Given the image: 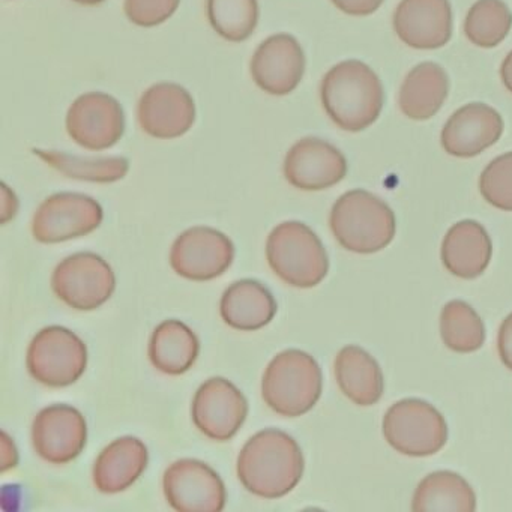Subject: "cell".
Wrapping results in <instances>:
<instances>
[{"instance_id": "cell-1", "label": "cell", "mask_w": 512, "mask_h": 512, "mask_svg": "<svg viewBox=\"0 0 512 512\" xmlns=\"http://www.w3.org/2000/svg\"><path fill=\"white\" fill-rule=\"evenodd\" d=\"M304 455L290 434L275 428L254 434L238 457V478L254 496L278 499L301 481Z\"/></svg>"}, {"instance_id": "cell-2", "label": "cell", "mask_w": 512, "mask_h": 512, "mask_svg": "<svg viewBox=\"0 0 512 512\" xmlns=\"http://www.w3.org/2000/svg\"><path fill=\"white\" fill-rule=\"evenodd\" d=\"M320 98L326 115L347 133L367 130L382 113V83L361 61H344L332 67L323 77Z\"/></svg>"}, {"instance_id": "cell-3", "label": "cell", "mask_w": 512, "mask_h": 512, "mask_svg": "<svg viewBox=\"0 0 512 512\" xmlns=\"http://www.w3.org/2000/svg\"><path fill=\"white\" fill-rule=\"evenodd\" d=\"M329 226L341 247L358 254L382 251L397 229L392 209L365 190L343 194L332 206Z\"/></svg>"}, {"instance_id": "cell-4", "label": "cell", "mask_w": 512, "mask_h": 512, "mask_svg": "<svg viewBox=\"0 0 512 512\" xmlns=\"http://www.w3.org/2000/svg\"><path fill=\"white\" fill-rule=\"evenodd\" d=\"M322 370L310 353H278L263 374L262 397L278 415L298 418L310 412L322 395Z\"/></svg>"}, {"instance_id": "cell-5", "label": "cell", "mask_w": 512, "mask_h": 512, "mask_svg": "<svg viewBox=\"0 0 512 512\" xmlns=\"http://www.w3.org/2000/svg\"><path fill=\"white\" fill-rule=\"evenodd\" d=\"M266 259L280 280L299 289L316 287L329 271L322 241L299 221H286L272 230L266 241Z\"/></svg>"}, {"instance_id": "cell-6", "label": "cell", "mask_w": 512, "mask_h": 512, "mask_svg": "<svg viewBox=\"0 0 512 512\" xmlns=\"http://www.w3.org/2000/svg\"><path fill=\"white\" fill-rule=\"evenodd\" d=\"M383 434L395 451L409 457H428L448 440L442 413L418 398H406L389 407L383 418Z\"/></svg>"}, {"instance_id": "cell-7", "label": "cell", "mask_w": 512, "mask_h": 512, "mask_svg": "<svg viewBox=\"0 0 512 512\" xmlns=\"http://www.w3.org/2000/svg\"><path fill=\"white\" fill-rule=\"evenodd\" d=\"M29 373L50 388L73 385L85 373L88 349L85 341L64 326L41 329L29 344Z\"/></svg>"}, {"instance_id": "cell-8", "label": "cell", "mask_w": 512, "mask_h": 512, "mask_svg": "<svg viewBox=\"0 0 512 512\" xmlns=\"http://www.w3.org/2000/svg\"><path fill=\"white\" fill-rule=\"evenodd\" d=\"M52 289L64 304L74 310H97L115 292V272L98 254H73L56 266Z\"/></svg>"}, {"instance_id": "cell-9", "label": "cell", "mask_w": 512, "mask_h": 512, "mask_svg": "<svg viewBox=\"0 0 512 512\" xmlns=\"http://www.w3.org/2000/svg\"><path fill=\"white\" fill-rule=\"evenodd\" d=\"M100 203L80 193H58L41 203L32 221V233L38 242L59 244L83 238L103 223Z\"/></svg>"}, {"instance_id": "cell-10", "label": "cell", "mask_w": 512, "mask_h": 512, "mask_svg": "<svg viewBox=\"0 0 512 512\" xmlns=\"http://www.w3.org/2000/svg\"><path fill=\"white\" fill-rule=\"evenodd\" d=\"M235 247L229 236L212 227H193L173 242L170 265L173 271L191 281L221 277L232 266Z\"/></svg>"}, {"instance_id": "cell-11", "label": "cell", "mask_w": 512, "mask_h": 512, "mask_svg": "<svg viewBox=\"0 0 512 512\" xmlns=\"http://www.w3.org/2000/svg\"><path fill=\"white\" fill-rule=\"evenodd\" d=\"M164 496L179 512H220L226 506V487L203 461L182 458L170 464L163 478Z\"/></svg>"}, {"instance_id": "cell-12", "label": "cell", "mask_w": 512, "mask_h": 512, "mask_svg": "<svg viewBox=\"0 0 512 512\" xmlns=\"http://www.w3.org/2000/svg\"><path fill=\"white\" fill-rule=\"evenodd\" d=\"M67 130L71 139L88 151L110 149L124 136V110L116 98L104 92L80 95L68 110Z\"/></svg>"}, {"instance_id": "cell-13", "label": "cell", "mask_w": 512, "mask_h": 512, "mask_svg": "<svg viewBox=\"0 0 512 512\" xmlns=\"http://www.w3.org/2000/svg\"><path fill=\"white\" fill-rule=\"evenodd\" d=\"M191 413L200 433L217 442H227L247 419V398L229 380L212 377L197 389Z\"/></svg>"}, {"instance_id": "cell-14", "label": "cell", "mask_w": 512, "mask_h": 512, "mask_svg": "<svg viewBox=\"0 0 512 512\" xmlns=\"http://www.w3.org/2000/svg\"><path fill=\"white\" fill-rule=\"evenodd\" d=\"M88 425L76 407L53 404L41 410L32 425V443L37 454L52 464L76 460L86 446Z\"/></svg>"}, {"instance_id": "cell-15", "label": "cell", "mask_w": 512, "mask_h": 512, "mask_svg": "<svg viewBox=\"0 0 512 512\" xmlns=\"http://www.w3.org/2000/svg\"><path fill=\"white\" fill-rule=\"evenodd\" d=\"M347 175L344 155L326 140L305 137L287 152L284 176L302 191H322L340 184Z\"/></svg>"}, {"instance_id": "cell-16", "label": "cell", "mask_w": 512, "mask_h": 512, "mask_svg": "<svg viewBox=\"0 0 512 512\" xmlns=\"http://www.w3.org/2000/svg\"><path fill=\"white\" fill-rule=\"evenodd\" d=\"M140 128L155 139H176L196 121V104L187 89L175 83H158L142 95L137 107Z\"/></svg>"}, {"instance_id": "cell-17", "label": "cell", "mask_w": 512, "mask_h": 512, "mask_svg": "<svg viewBox=\"0 0 512 512\" xmlns=\"http://www.w3.org/2000/svg\"><path fill=\"white\" fill-rule=\"evenodd\" d=\"M250 70L254 83L262 91L284 97L295 91L304 77V50L292 35H272L257 47Z\"/></svg>"}, {"instance_id": "cell-18", "label": "cell", "mask_w": 512, "mask_h": 512, "mask_svg": "<svg viewBox=\"0 0 512 512\" xmlns=\"http://www.w3.org/2000/svg\"><path fill=\"white\" fill-rule=\"evenodd\" d=\"M394 29L406 46L436 50L452 37L449 0H401L394 14Z\"/></svg>"}, {"instance_id": "cell-19", "label": "cell", "mask_w": 512, "mask_h": 512, "mask_svg": "<svg viewBox=\"0 0 512 512\" xmlns=\"http://www.w3.org/2000/svg\"><path fill=\"white\" fill-rule=\"evenodd\" d=\"M503 119L493 107L482 103L458 109L442 130V146L455 158H473L499 142Z\"/></svg>"}, {"instance_id": "cell-20", "label": "cell", "mask_w": 512, "mask_h": 512, "mask_svg": "<svg viewBox=\"0 0 512 512\" xmlns=\"http://www.w3.org/2000/svg\"><path fill=\"white\" fill-rule=\"evenodd\" d=\"M491 253L490 236L478 221L463 220L454 224L443 239V265L463 280H473L484 274L490 265Z\"/></svg>"}, {"instance_id": "cell-21", "label": "cell", "mask_w": 512, "mask_h": 512, "mask_svg": "<svg viewBox=\"0 0 512 512\" xmlns=\"http://www.w3.org/2000/svg\"><path fill=\"white\" fill-rule=\"evenodd\" d=\"M148 466V448L133 436L119 437L98 455L94 484L101 493L115 494L130 488Z\"/></svg>"}, {"instance_id": "cell-22", "label": "cell", "mask_w": 512, "mask_h": 512, "mask_svg": "<svg viewBox=\"0 0 512 512\" xmlns=\"http://www.w3.org/2000/svg\"><path fill=\"white\" fill-rule=\"evenodd\" d=\"M220 313L230 328L238 331H257L271 323L277 313L272 293L256 280L233 283L220 302Z\"/></svg>"}, {"instance_id": "cell-23", "label": "cell", "mask_w": 512, "mask_h": 512, "mask_svg": "<svg viewBox=\"0 0 512 512\" xmlns=\"http://www.w3.org/2000/svg\"><path fill=\"white\" fill-rule=\"evenodd\" d=\"M449 94L446 71L434 62L416 65L404 79L398 95V106L404 116L412 121L433 118Z\"/></svg>"}, {"instance_id": "cell-24", "label": "cell", "mask_w": 512, "mask_h": 512, "mask_svg": "<svg viewBox=\"0 0 512 512\" xmlns=\"http://www.w3.org/2000/svg\"><path fill=\"white\" fill-rule=\"evenodd\" d=\"M334 370L341 392L358 406H373L382 398V370L362 347H343L335 358Z\"/></svg>"}, {"instance_id": "cell-25", "label": "cell", "mask_w": 512, "mask_h": 512, "mask_svg": "<svg viewBox=\"0 0 512 512\" xmlns=\"http://www.w3.org/2000/svg\"><path fill=\"white\" fill-rule=\"evenodd\" d=\"M200 343L193 329L179 320H166L152 332L149 359L161 373L179 376L187 373L199 356Z\"/></svg>"}, {"instance_id": "cell-26", "label": "cell", "mask_w": 512, "mask_h": 512, "mask_svg": "<svg viewBox=\"0 0 512 512\" xmlns=\"http://www.w3.org/2000/svg\"><path fill=\"white\" fill-rule=\"evenodd\" d=\"M416 512H473L476 496L469 482L451 470L430 473L419 482L413 494Z\"/></svg>"}, {"instance_id": "cell-27", "label": "cell", "mask_w": 512, "mask_h": 512, "mask_svg": "<svg viewBox=\"0 0 512 512\" xmlns=\"http://www.w3.org/2000/svg\"><path fill=\"white\" fill-rule=\"evenodd\" d=\"M34 154L67 178L95 184H113L121 181L130 170V163L124 157L83 158L43 149H34Z\"/></svg>"}, {"instance_id": "cell-28", "label": "cell", "mask_w": 512, "mask_h": 512, "mask_svg": "<svg viewBox=\"0 0 512 512\" xmlns=\"http://www.w3.org/2000/svg\"><path fill=\"white\" fill-rule=\"evenodd\" d=\"M440 335L452 352H476L485 341L484 323L467 302L455 299L448 302L440 314Z\"/></svg>"}, {"instance_id": "cell-29", "label": "cell", "mask_w": 512, "mask_h": 512, "mask_svg": "<svg viewBox=\"0 0 512 512\" xmlns=\"http://www.w3.org/2000/svg\"><path fill=\"white\" fill-rule=\"evenodd\" d=\"M512 28V14L503 0H478L466 16L464 34L481 49L499 46Z\"/></svg>"}, {"instance_id": "cell-30", "label": "cell", "mask_w": 512, "mask_h": 512, "mask_svg": "<svg viewBox=\"0 0 512 512\" xmlns=\"http://www.w3.org/2000/svg\"><path fill=\"white\" fill-rule=\"evenodd\" d=\"M208 19L221 38L241 43L256 31L259 4L257 0H208Z\"/></svg>"}, {"instance_id": "cell-31", "label": "cell", "mask_w": 512, "mask_h": 512, "mask_svg": "<svg viewBox=\"0 0 512 512\" xmlns=\"http://www.w3.org/2000/svg\"><path fill=\"white\" fill-rule=\"evenodd\" d=\"M482 197L494 208L512 212V152L494 158L479 178Z\"/></svg>"}, {"instance_id": "cell-32", "label": "cell", "mask_w": 512, "mask_h": 512, "mask_svg": "<svg viewBox=\"0 0 512 512\" xmlns=\"http://www.w3.org/2000/svg\"><path fill=\"white\" fill-rule=\"evenodd\" d=\"M181 0H125L128 20L140 28H154L169 20Z\"/></svg>"}, {"instance_id": "cell-33", "label": "cell", "mask_w": 512, "mask_h": 512, "mask_svg": "<svg viewBox=\"0 0 512 512\" xmlns=\"http://www.w3.org/2000/svg\"><path fill=\"white\" fill-rule=\"evenodd\" d=\"M332 4L349 16H371L382 7L385 0H331Z\"/></svg>"}, {"instance_id": "cell-34", "label": "cell", "mask_w": 512, "mask_h": 512, "mask_svg": "<svg viewBox=\"0 0 512 512\" xmlns=\"http://www.w3.org/2000/svg\"><path fill=\"white\" fill-rule=\"evenodd\" d=\"M497 350L503 365L512 371V313L500 325Z\"/></svg>"}, {"instance_id": "cell-35", "label": "cell", "mask_w": 512, "mask_h": 512, "mask_svg": "<svg viewBox=\"0 0 512 512\" xmlns=\"http://www.w3.org/2000/svg\"><path fill=\"white\" fill-rule=\"evenodd\" d=\"M2 191H4V217H2V223L7 224L16 215L19 202H17L16 194L7 187V184H2Z\"/></svg>"}, {"instance_id": "cell-36", "label": "cell", "mask_w": 512, "mask_h": 512, "mask_svg": "<svg viewBox=\"0 0 512 512\" xmlns=\"http://www.w3.org/2000/svg\"><path fill=\"white\" fill-rule=\"evenodd\" d=\"M500 77H502L505 88L512 94V52L508 53L505 61H503L502 68H500Z\"/></svg>"}, {"instance_id": "cell-37", "label": "cell", "mask_w": 512, "mask_h": 512, "mask_svg": "<svg viewBox=\"0 0 512 512\" xmlns=\"http://www.w3.org/2000/svg\"><path fill=\"white\" fill-rule=\"evenodd\" d=\"M77 4L86 5V7H95V5L103 4L104 0H74Z\"/></svg>"}]
</instances>
